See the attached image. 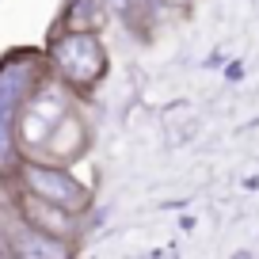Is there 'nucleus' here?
<instances>
[{"instance_id":"1","label":"nucleus","mask_w":259,"mask_h":259,"mask_svg":"<svg viewBox=\"0 0 259 259\" xmlns=\"http://www.w3.org/2000/svg\"><path fill=\"white\" fill-rule=\"evenodd\" d=\"M50 76V61L38 50H8L0 57V179L12 171L19 149V126H23L27 103L42 80Z\"/></svg>"},{"instance_id":"2","label":"nucleus","mask_w":259,"mask_h":259,"mask_svg":"<svg viewBox=\"0 0 259 259\" xmlns=\"http://www.w3.org/2000/svg\"><path fill=\"white\" fill-rule=\"evenodd\" d=\"M46 61H50V73L61 84H69L76 92H92V88L103 84L111 57H107V46L99 42V34H61V31H54Z\"/></svg>"},{"instance_id":"3","label":"nucleus","mask_w":259,"mask_h":259,"mask_svg":"<svg viewBox=\"0 0 259 259\" xmlns=\"http://www.w3.org/2000/svg\"><path fill=\"white\" fill-rule=\"evenodd\" d=\"M19 183H23L27 194H34V198H42V202L57 206L65 213H73V218L92 206V191L69 168H54V164H42V160H23Z\"/></svg>"},{"instance_id":"4","label":"nucleus","mask_w":259,"mask_h":259,"mask_svg":"<svg viewBox=\"0 0 259 259\" xmlns=\"http://www.w3.org/2000/svg\"><path fill=\"white\" fill-rule=\"evenodd\" d=\"M69 111H73V107H69V96L57 88L54 73H50L46 80H42V88L34 92V99L27 103L23 126H19V145H23L27 153H38V149L46 145V138L57 130V122Z\"/></svg>"},{"instance_id":"5","label":"nucleus","mask_w":259,"mask_h":259,"mask_svg":"<svg viewBox=\"0 0 259 259\" xmlns=\"http://www.w3.org/2000/svg\"><path fill=\"white\" fill-rule=\"evenodd\" d=\"M88 145H92L88 122L80 118V111H69L61 122H57V130L46 138V145L38 149V156L46 164H54V168H65V164L80 160V156L88 153Z\"/></svg>"},{"instance_id":"6","label":"nucleus","mask_w":259,"mask_h":259,"mask_svg":"<svg viewBox=\"0 0 259 259\" xmlns=\"http://www.w3.org/2000/svg\"><path fill=\"white\" fill-rule=\"evenodd\" d=\"M4 233H8L12 259H73V244L69 240L38 233L27 221H12V225H4Z\"/></svg>"},{"instance_id":"7","label":"nucleus","mask_w":259,"mask_h":259,"mask_svg":"<svg viewBox=\"0 0 259 259\" xmlns=\"http://www.w3.org/2000/svg\"><path fill=\"white\" fill-rule=\"evenodd\" d=\"M16 202H19V213H23V221H27L31 229H38V233H50V236H61V240L73 244L76 229H80L73 213L57 210V206L42 202V198H34V194H27V191H19Z\"/></svg>"},{"instance_id":"8","label":"nucleus","mask_w":259,"mask_h":259,"mask_svg":"<svg viewBox=\"0 0 259 259\" xmlns=\"http://www.w3.org/2000/svg\"><path fill=\"white\" fill-rule=\"evenodd\" d=\"M107 0H69L61 12V34H99L107 23Z\"/></svg>"},{"instance_id":"9","label":"nucleus","mask_w":259,"mask_h":259,"mask_svg":"<svg viewBox=\"0 0 259 259\" xmlns=\"http://www.w3.org/2000/svg\"><path fill=\"white\" fill-rule=\"evenodd\" d=\"M149 4H153V0H107V8L118 12V16L130 19V23H138V19L149 12Z\"/></svg>"},{"instance_id":"10","label":"nucleus","mask_w":259,"mask_h":259,"mask_svg":"<svg viewBox=\"0 0 259 259\" xmlns=\"http://www.w3.org/2000/svg\"><path fill=\"white\" fill-rule=\"evenodd\" d=\"M156 8H164V12H187L194 4V0H153Z\"/></svg>"},{"instance_id":"11","label":"nucleus","mask_w":259,"mask_h":259,"mask_svg":"<svg viewBox=\"0 0 259 259\" xmlns=\"http://www.w3.org/2000/svg\"><path fill=\"white\" fill-rule=\"evenodd\" d=\"M0 259H12V248H8V233L0 225Z\"/></svg>"}]
</instances>
